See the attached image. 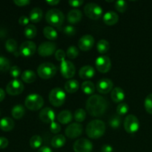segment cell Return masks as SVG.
I'll use <instances>...</instances> for the list:
<instances>
[{
    "label": "cell",
    "mask_w": 152,
    "mask_h": 152,
    "mask_svg": "<svg viewBox=\"0 0 152 152\" xmlns=\"http://www.w3.org/2000/svg\"><path fill=\"white\" fill-rule=\"evenodd\" d=\"M86 110L92 117H99L103 115L107 111L108 102L103 96L94 94L89 96L86 102Z\"/></svg>",
    "instance_id": "6da1fadb"
},
{
    "label": "cell",
    "mask_w": 152,
    "mask_h": 152,
    "mask_svg": "<svg viewBox=\"0 0 152 152\" xmlns=\"http://www.w3.org/2000/svg\"><path fill=\"white\" fill-rule=\"evenodd\" d=\"M106 129L105 123L100 120L91 121L86 126V132L91 139H99L104 135Z\"/></svg>",
    "instance_id": "7a4b0ae2"
},
{
    "label": "cell",
    "mask_w": 152,
    "mask_h": 152,
    "mask_svg": "<svg viewBox=\"0 0 152 152\" xmlns=\"http://www.w3.org/2000/svg\"><path fill=\"white\" fill-rule=\"evenodd\" d=\"M45 20L51 27L60 28L65 20V16L60 10L53 8L46 13Z\"/></svg>",
    "instance_id": "3957f363"
},
{
    "label": "cell",
    "mask_w": 152,
    "mask_h": 152,
    "mask_svg": "<svg viewBox=\"0 0 152 152\" xmlns=\"http://www.w3.org/2000/svg\"><path fill=\"white\" fill-rule=\"evenodd\" d=\"M57 68L54 64L51 62H44L39 65L37 68V74L39 77L43 80H49L56 75Z\"/></svg>",
    "instance_id": "277c9868"
},
{
    "label": "cell",
    "mask_w": 152,
    "mask_h": 152,
    "mask_svg": "<svg viewBox=\"0 0 152 152\" xmlns=\"http://www.w3.org/2000/svg\"><path fill=\"white\" fill-rule=\"evenodd\" d=\"M44 105V99L38 94H31L25 100V105L31 111H38L41 109Z\"/></svg>",
    "instance_id": "5b68a950"
},
{
    "label": "cell",
    "mask_w": 152,
    "mask_h": 152,
    "mask_svg": "<svg viewBox=\"0 0 152 152\" xmlns=\"http://www.w3.org/2000/svg\"><path fill=\"white\" fill-rule=\"evenodd\" d=\"M50 103L54 107H60L65 103L66 94L65 91L60 88H55L50 91L49 94Z\"/></svg>",
    "instance_id": "8992f818"
},
{
    "label": "cell",
    "mask_w": 152,
    "mask_h": 152,
    "mask_svg": "<svg viewBox=\"0 0 152 152\" xmlns=\"http://www.w3.org/2000/svg\"><path fill=\"white\" fill-rule=\"evenodd\" d=\"M86 16L92 20H98L102 15V8L96 3H88L84 7Z\"/></svg>",
    "instance_id": "52a82bcc"
},
{
    "label": "cell",
    "mask_w": 152,
    "mask_h": 152,
    "mask_svg": "<svg viewBox=\"0 0 152 152\" xmlns=\"http://www.w3.org/2000/svg\"><path fill=\"white\" fill-rule=\"evenodd\" d=\"M124 129L129 134L136 133L140 129V122L137 117L133 114H129L124 120Z\"/></svg>",
    "instance_id": "ba28073f"
},
{
    "label": "cell",
    "mask_w": 152,
    "mask_h": 152,
    "mask_svg": "<svg viewBox=\"0 0 152 152\" xmlns=\"http://www.w3.org/2000/svg\"><path fill=\"white\" fill-rule=\"evenodd\" d=\"M37 50L39 56L43 57L50 56L56 53V45L53 42H44L39 45Z\"/></svg>",
    "instance_id": "9c48e42d"
},
{
    "label": "cell",
    "mask_w": 152,
    "mask_h": 152,
    "mask_svg": "<svg viewBox=\"0 0 152 152\" xmlns=\"http://www.w3.org/2000/svg\"><path fill=\"white\" fill-rule=\"evenodd\" d=\"M95 66L98 71L102 74H105L111 70V61L108 56H99L95 61Z\"/></svg>",
    "instance_id": "30bf717a"
},
{
    "label": "cell",
    "mask_w": 152,
    "mask_h": 152,
    "mask_svg": "<svg viewBox=\"0 0 152 152\" xmlns=\"http://www.w3.org/2000/svg\"><path fill=\"white\" fill-rule=\"evenodd\" d=\"M24 91V85L22 81L14 79L7 83L6 91L10 96H16L22 94Z\"/></svg>",
    "instance_id": "8fae6325"
},
{
    "label": "cell",
    "mask_w": 152,
    "mask_h": 152,
    "mask_svg": "<svg viewBox=\"0 0 152 152\" xmlns=\"http://www.w3.org/2000/svg\"><path fill=\"white\" fill-rule=\"evenodd\" d=\"M60 72L62 77L65 79H71L76 73V68L74 63L69 60L62 61L60 64Z\"/></svg>",
    "instance_id": "7c38bea8"
},
{
    "label": "cell",
    "mask_w": 152,
    "mask_h": 152,
    "mask_svg": "<svg viewBox=\"0 0 152 152\" xmlns=\"http://www.w3.org/2000/svg\"><path fill=\"white\" fill-rule=\"evenodd\" d=\"M73 148L75 152H91L93 144L89 140L80 138L74 142Z\"/></svg>",
    "instance_id": "4fadbf2b"
},
{
    "label": "cell",
    "mask_w": 152,
    "mask_h": 152,
    "mask_svg": "<svg viewBox=\"0 0 152 152\" xmlns=\"http://www.w3.org/2000/svg\"><path fill=\"white\" fill-rule=\"evenodd\" d=\"M83 132V127L80 123H74L68 125L65 129V135L68 138L75 139L81 136Z\"/></svg>",
    "instance_id": "5bb4252c"
},
{
    "label": "cell",
    "mask_w": 152,
    "mask_h": 152,
    "mask_svg": "<svg viewBox=\"0 0 152 152\" xmlns=\"http://www.w3.org/2000/svg\"><path fill=\"white\" fill-rule=\"evenodd\" d=\"M37 50V45L32 41H25L19 48V53L25 57L33 56Z\"/></svg>",
    "instance_id": "9a60e30c"
},
{
    "label": "cell",
    "mask_w": 152,
    "mask_h": 152,
    "mask_svg": "<svg viewBox=\"0 0 152 152\" xmlns=\"http://www.w3.org/2000/svg\"><path fill=\"white\" fill-rule=\"evenodd\" d=\"M94 38L90 34L83 36L78 42V47L83 51H88L93 48L94 45Z\"/></svg>",
    "instance_id": "2e32d148"
},
{
    "label": "cell",
    "mask_w": 152,
    "mask_h": 152,
    "mask_svg": "<svg viewBox=\"0 0 152 152\" xmlns=\"http://www.w3.org/2000/svg\"><path fill=\"white\" fill-rule=\"evenodd\" d=\"M113 82L107 78H102L97 82L96 89L102 94H106L113 90Z\"/></svg>",
    "instance_id": "e0dca14e"
},
{
    "label": "cell",
    "mask_w": 152,
    "mask_h": 152,
    "mask_svg": "<svg viewBox=\"0 0 152 152\" xmlns=\"http://www.w3.org/2000/svg\"><path fill=\"white\" fill-rule=\"evenodd\" d=\"M40 120L45 123H51L54 122L55 120V112L52 108L47 107L41 110L39 113Z\"/></svg>",
    "instance_id": "ac0fdd59"
},
{
    "label": "cell",
    "mask_w": 152,
    "mask_h": 152,
    "mask_svg": "<svg viewBox=\"0 0 152 152\" xmlns=\"http://www.w3.org/2000/svg\"><path fill=\"white\" fill-rule=\"evenodd\" d=\"M95 70L91 65H85L79 71V76L83 80H89L94 77Z\"/></svg>",
    "instance_id": "d6986e66"
},
{
    "label": "cell",
    "mask_w": 152,
    "mask_h": 152,
    "mask_svg": "<svg viewBox=\"0 0 152 152\" xmlns=\"http://www.w3.org/2000/svg\"><path fill=\"white\" fill-rule=\"evenodd\" d=\"M83 18V13L78 9H73L70 10L67 16V19L68 22L71 24H77Z\"/></svg>",
    "instance_id": "ffe728a7"
},
{
    "label": "cell",
    "mask_w": 152,
    "mask_h": 152,
    "mask_svg": "<svg viewBox=\"0 0 152 152\" xmlns=\"http://www.w3.org/2000/svg\"><path fill=\"white\" fill-rule=\"evenodd\" d=\"M118 14L114 11H108L103 16V22L107 25H114L118 22Z\"/></svg>",
    "instance_id": "44dd1931"
},
{
    "label": "cell",
    "mask_w": 152,
    "mask_h": 152,
    "mask_svg": "<svg viewBox=\"0 0 152 152\" xmlns=\"http://www.w3.org/2000/svg\"><path fill=\"white\" fill-rule=\"evenodd\" d=\"M125 96H125V92L121 88L116 87L111 91V97L114 102H117V103L120 102L121 103L124 100Z\"/></svg>",
    "instance_id": "7402d4cb"
},
{
    "label": "cell",
    "mask_w": 152,
    "mask_h": 152,
    "mask_svg": "<svg viewBox=\"0 0 152 152\" xmlns=\"http://www.w3.org/2000/svg\"><path fill=\"white\" fill-rule=\"evenodd\" d=\"M73 120V115L71 112L68 110L62 111L57 116V120L59 123L63 125L68 124Z\"/></svg>",
    "instance_id": "603a6c76"
},
{
    "label": "cell",
    "mask_w": 152,
    "mask_h": 152,
    "mask_svg": "<svg viewBox=\"0 0 152 152\" xmlns=\"http://www.w3.org/2000/svg\"><path fill=\"white\" fill-rule=\"evenodd\" d=\"M14 121L10 117H3L0 120V129L4 132H10L14 128Z\"/></svg>",
    "instance_id": "cb8c5ba5"
},
{
    "label": "cell",
    "mask_w": 152,
    "mask_h": 152,
    "mask_svg": "<svg viewBox=\"0 0 152 152\" xmlns=\"http://www.w3.org/2000/svg\"><path fill=\"white\" fill-rule=\"evenodd\" d=\"M42 10L39 7H34L30 12L29 19L33 23H38L42 19Z\"/></svg>",
    "instance_id": "d4e9b609"
},
{
    "label": "cell",
    "mask_w": 152,
    "mask_h": 152,
    "mask_svg": "<svg viewBox=\"0 0 152 152\" xmlns=\"http://www.w3.org/2000/svg\"><path fill=\"white\" fill-rule=\"evenodd\" d=\"M80 85L77 80H70L65 84V91L69 94H74L79 90Z\"/></svg>",
    "instance_id": "484cf974"
},
{
    "label": "cell",
    "mask_w": 152,
    "mask_h": 152,
    "mask_svg": "<svg viewBox=\"0 0 152 152\" xmlns=\"http://www.w3.org/2000/svg\"><path fill=\"white\" fill-rule=\"evenodd\" d=\"M21 78L25 83H33L37 79V75L35 72L32 70H25L21 75Z\"/></svg>",
    "instance_id": "4316f807"
},
{
    "label": "cell",
    "mask_w": 152,
    "mask_h": 152,
    "mask_svg": "<svg viewBox=\"0 0 152 152\" xmlns=\"http://www.w3.org/2000/svg\"><path fill=\"white\" fill-rule=\"evenodd\" d=\"M25 114V108L22 105H16L11 110V114L16 120H20Z\"/></svg>",
    "instance_id": "83f0119b"
},
{
    "label": "cell",
    "mask_w": 152,
    "mask_h": 152,
    "mask_svg": "<svg viewBox=\"0 0 152 152\" xmlns=\"http://www.w3.org/2000/svg\"><path fill=\"white\" fill-rule=\"evenodd\" d=\"M66 142L65 136L62 134H57L55 135L51 140V145L54 148H62Z\"/></svg>",
    "instance_id": "f1b7e54d"
},
{
    "label": "cell",
    "mask_w": 152,
    "mask_h": 152,
    "mask_svg": "<svg viewBox=\"0 0 152 152\" xmlns=\"http://www.w3.org/2000/svg\"><path fill=\"white\" fill-rule=\"evenodd\" d=\"M45 37L49 40H55L58 37L57 31L51 26H47L43 29Z\"/></svg>",
    "instance_id": "f546056e"
},
{
    "label": "cell",
    "mask_w": 152,
    "mask_h": 152,
    "mask_svg": "<svg viewBox=\"0 0 152 152\" xmlns=\"http://www.w3.org/2000/svg\"><path fill=\"white\" fill-rule=\"evenodd\" d=\"M83 93L87 95H92L95 91V86L91 81H85L81 86Z\"/></svg>",
    "instance_id": "4dcf8cb0"
},
{
    "label": "cell",
    "mask_w": 152,
    "mask_h": 152,
    "mask_svg": "<svg viewBox=\"0 0 152 152\" xmlns=\"http://www.w3.org/2000/svg\"><path fill=\"white\" fill-rule=\"evenodd\" d=\"M37 27L34 25H32V24H30L28 26L25 27V30H24V34H25V37L29 39L35 38L36 36H37Z\"/></svg>",
    "instance_id": "1f68e13d"
},
{
    "label": "cell",
    "mask_w": 152,
    "mask_h": 152,
    "mask_svg": "<svg viewBox=\"0 0 152 152\" xmlns=\"http://www.w3.org/2000/svg\"><path fill=\"white\" fill-rule=\"evenodd\" d=\"M96 48H97L98 52L101 54H105L109 50L110 44L107 40L100 39L97 42L96 45Z\"/></svg>",
    "instance_id": "d6a6232c"
},
{
    "label": "cell",
    "mask_w": 152,
    "mask_h": 152,
    "mask_svg": "<svg viewBox=\"0 0 152 152\" xmlns=\"http://www.w3.org/2000/svg\"><path fill=\"white\" fill-rule=\"evenodd\" d=\"M17 48H18L17 42H16V40L13 39H7V41H6L5 48L8 52L13 53H14V54L18 53L17 52H16V50H17Z\"/></svg>",
    "instance_id": "836d02e7"
},
{
    "label": "cell",
    "mask_w": 152,
    "mask_h": 152,
    "mask_svg": "<svg viewBox=\"0 0 152 152\" xmlns=\"http://www.w3.org/2000/svg\"><path fill=\"white\" fill-rule=\"evenodd\" d=\"M29 143L33 149L40 148H41L42 144V137L39 135H34L30 139Z\"/></svg>",
    "instance_id": "e575fe53"
},
{
    "label": "cell",
    "mask_w": 152,
    "mask_h": 152,
    "mask_svg": "<svg viewBox=\"0 0 152 152\" xmlns=\"http://www.w3.org/2000/svg\"><path fill=\"white\" fill-rule=\"evenodd\" d=\"M74 117L77 123H83L86 119V111L83 108H78L74 112Z\"/></svg>",
    "instance_id": "d590c367"
},
{
    "label": "cell",
    "mask_w": 152,
    "mask_h": 152,
    "mask_svg": "<svg viewBox=\"0 0 152 152\" xmlns=\"http://www.w3.org/2000/svg\"><path fill=\"white\" fill-rule=\"evenodd\" d=\"M79 53H80V52H79L78 48L76 46L71 45L67 50L66 56H68L69 59H74L78 56Z\"/></svg>",
    "instance_id": "8d00e7d4"
},
{
    "label": "cell",
    "mask_w": 152,
    "mask_h": 152,
    "mask_svg": "<svg viewBox=\"0 0 152 152\" xmlns=\"http://www.w3.org/2000/svg\"><path fill=\"white\" fill-rule=\"evenodd\" d=\"M10 69V63L8 59L4 56H0V71L5 72Z\"/></svg>",
    "instance_id": "74e56055"
},
{
    "label": "cell",
    "mask_w": 152,
    "mask_h": 152,
    "mask_svg": "<svg viewBox=\"0 0 152 152\" xmlns=\"http://www.w3.org/2000/svg\"><path fill=\"white\" fill-rule=\"evenodd\" d=\"M129 111V106L125 102H121L117 107V113L119 115H125Z\"/></svg>",
    "instance_id": "f35d334b"
},
{
    "label": "cell",
    "mask_w": 152,
    "mask_h": 152,
    "mask_svg": "<svg viewBox=\"0 0 152 152\" xmlns=\"http://www.w3.org/2000/svg\"><path fill=\"white\" fill-rule=\"evenodd\" d=\"M128 4L126 1L123 0H120V1H117L115 2V8L120 13H124L126 10H127Z\"/></svg>",
    "instance_id": "ab89813d"
},
{
    "label": "cell",
    "mask_w": 152,
    "mask_h": 152,
    "mask_svg": "<svg viewBox=\"0 0 152 152\" xmlns=\"http://www.w3.org/2000/svg\"><path fill=\"white\" fill-rule=\"evenodd\" d=\"M144 106H145V111L148 114H152V94H150L146 96L144 102Z\"/></svg>",
    "instance_id": "60d3db41"
},
{
    "label": "cell",
    "mask_w": 152,
    "mask_h": 152,
    "mask_svg": "<svg viewBox=\"0 0 152 152\" xmlns=\"http://www.w3.org/2000/svg\"><path fill=\"white\" fill-rule=\"evenodd\" d=\"M109 125L113 129H117L121 125V118L118 116H114L109 120Z\"/></svg>",
    "instance_id": "b9f144b4"
},
{
    "label": "cell",
    "mask_w": 152,
    "mask_h": 152,
    "mask_svg": "<svg viewBox=\"0 0 152 152\" xmlns=\"http://www.w3.org/2000/svg\"><path fill=\"white\" fill-rule=\"evenodd\" d=\"M10 74L12 77L16 79L19 77L21 74V69L17 65H13L10 69Z\"/></svg>",
    "instance_id": "7bdbcfd3"
},
{
    "label": "cell",
    "mask_w": 152,
    "mask_h": 152,
    "mask_svg": "<svg viewBox=\"0 0 152 152\" xmlns=\"http://www.w3.org/2000/svg\"><path fill=\"white\" fill-rule=\"evenodd\" d=\"M50 130L51 132V133L56 134H58L61 131L60 125L58 123H56V122H53L50 125Z\"/></svg>",
    "instance_id": "ee69618b"
},
{
    "label": "cell",
    "mask_w": 152,
    "mask_h": 152,
    "mask_svg": "<svg viewBox=\"0 0 152 152\" xmlns=\"http://www.w3.org/2000/svg\"><path fill=\"white\" fill-rule=\"evenodd\" d=\"M64 34H66L68 37H72L76 34V29L72 25H67L64 28Z\"/></svg>",
    "instance_id": "f6af8a7d"
},
{
    "label": "cell",
    "mask_w": 152,
    "mask_h": 152,
    "mask_svg": "<svg viewBox=\"0 0 152 152\" xmlns=\"http://www.w3.org/2000/svg\"><path fill=\"white\" fill-rule=\"evenodd\" d=\"M55 54V58L56 59V60L58 61H62L65 60V56H66V53H65L63 50H61V49H59V50H56Z\"/></svg>",
    "instance_id": "bcb514c9"
},
{
    "label": "cell",
    "mask_w": 152,
    "mask_h": 152,
    "mask_svg": "<svg viewBox=\"0 0 152 152\" xmlns=\"http://www.w3.org/2000/svg\"><path fill=\"white\" fill-rule=\"evenodd\" d=\"M84 3L83 0H70L68 1V4L73 7H79Z\"/></svg>",
    "instance_id": "7dc6e473"
},
{
    "label": "cell",
    "mask_w": 152,
    "mask_h": 152,
    "mask_svg": "<svg viewBox=\"0 0 152 152\" xmlns=\"http://www.w3.org/2000/svg\"><path fill=\"white\" fill-rule=\"evenodd\" d=\"M29 17H28L26 16H22L19 19V23L21 25H24V26H28L29 25Z\"/></svg>",
    "instance_id": "c3c4849f"
},
{
    "label": "cell",
    "mask_w": 152,
    "mask_h": 152,
    "mask_svg": "<svg viewBox=\"0 0 152 152\" xmlns=\"http://www.w3.org/2000/svg\"><path fill=\"white\" fill-rule=\"evenodd\" d=\"M14 4L19 7H25L31 3L29 0H14L13 1Z\"/></svg>",
    "instance_id": "681fc988"
},
{
    "label": "cell",
    "mask_w": 152,
    "mask_h": 152,
    "mask_svg": "<svg viewBox=\"0 0 152 152\" xmlns=\"http://www.w3.org/2000/svg\"><path fill=\"white\" fill-rule=\"evenodd\" d=\"M8 140L3 137H0V149H4L8 145Z\"/></svg>",
    "instance_id": "f907efd6"
},
{
    "label": "cell",
    "mask_w": 152,
    "mask_h": 152,
    "mask_svg": "<svg viewBox=\"0 0 152 152\" xmlns=\"http://www.w3.org/2000/svg\"><path fill=\"white\" fill-rule=\"evenodd\" d=\"M101 152H114V148L110 145H103L101 148Z\"/></svg>",
    "instance_id": "816d5d0a"
},
{
    "label": "cell",
    "mask_w": 152,
    "mask_h": 152,
    "mask_svg": "<svg viewBox=\"0 0 152 152\" xmlns=\"http://www.w3.org/2000/svg\"><path fill=\"white\" fill-rule=\"evenodd\" d=\"M37 152H53L51 148H49L48 146H42L40 148H39L38 151Z\"/></svg>",
    "instance_id": "f5cc1de1"
},
{
    "label": "cell",
    "mask_w": 152,
    "mask_h": 152,
    "mask_svg": "<svg viewBox=\"0 0 152 152\" xmlns=\"http://www.w3.org/2000/svg\"><path fill=\"white\" fill-rule=\"evenodd\" d=\"M60 1L59 0H46V3L50 6H55L58 4Z\"/></svg>",
    "instance_id": "db71d44e"
},
{
    "label": "cell",
    "mask_w": 152,
    "mask_h": 152,
    "mask_svg": "<svg viewBox=\"0 0 152 152\" xmlns=\"http://www.w3.org/2000/svg\"><path fill=\"white\" fill-rule=\"evenodd\" d=\"M4 96H5V92L2 88H0V102L4 99Z\"/></svg>",
    "instance_id": "11a10c76"
}]
</instances>
